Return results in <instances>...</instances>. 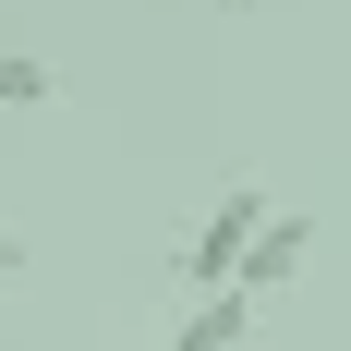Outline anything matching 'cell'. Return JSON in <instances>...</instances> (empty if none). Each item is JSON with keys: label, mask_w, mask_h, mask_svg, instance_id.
Returning a JSON list of instances; mask_svg holds the SVG:
<instances>
[{"label": "cell", "mask_w": 351, "mask_h": 351, "mask_svg": "<svg viewBox=\"0 0 351 351\" xmlns=\"http://www.w3.org/2000/svg\"><path fill=\"white\" fill-rule=\"evenodd\" d=\"M267 218H279V206H267L254 182H230V194H218V206L194 218V243H182V279H194V303L243 279V254H254V230H267Z\"/></svg>", "instance_id": "obj_1"}, {"label": "cell", "mask_w": 351, "mask_h": 351, "mask_svg": "<svg viewBox=\"0 0 351 351\" xmlns=\"http://www.w3.org/2000/svg\"><path fill=\"white\" fill-rule=\"evenodd\" d=\"M170 351H254V291H206V303L170 327Z\"/></svg>", "instance_id": "obj_2"}, {"label": "cell", "mask_w": 351, "mask_h": 351, "mask_svg": "<svg viewBox=\"0 0 351 351\" xmlns=\"http://www.w3.org/2000/svg\"><path fill=\"white\" fill-rule=\"evenodd\" d=\"M303 254H315V230L279 206L267 230H254V254H243V279H230V291H279V279H303Z\"/></svg>", "instance_id": "obj_3"}, {"label": "cell", "mask_w": 351, "mask_h": 351, "mask_svg": "<svg viewBox=\"0 0 351 351\" xmlns=\"http://www.w3.org/2000/svg\"><path fill=\"white\" fill-rule=\"evenodd\" d=\"M49 97H61V73L36 49H0V109H49Z\"/></svg>", "instance_id": "obj_4"}, {"label": "cell", "mask_w": 351, "mask_h": 351, "mask_svg": "<svg viewBox=\"0 0 351 351\" xmlns=\"http://www.w3.org/2000/svg\"><path fill=\"white\" fill-rule=\"evenodd\" d=\"M12 267H25V243H12V230H0V279H12Z\"/></svg>", "instance_id": "obj_5"}, {"label": "cell", "mask_w": 351, "mask_h": 351, "mask_svg": "<svg viewBox=\"0 0 351 351\" xmlns=\"http://www.w3.org/2000/svg\"><path fill=\"white\" fill-rule=\"evenodd\" d=\"M218 12H254V0H218Z\"/></svg>", "instance_id": "obj_6"}]
</instances>
